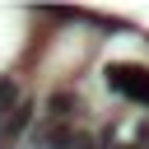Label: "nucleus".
Here are the masks:
<instances>
[{
  "label": "nucleus",
  "mask_w": 149,
  "mask_h": 149,
  "mask_svg": "<svg viewBox=\"0 0 149 149\" xmlns=\"http://www.w3.org/2000/svg\"><path fill=\"white\" fill-rule=\"evenodd\" d=\"M107 84H112L121 98L149 107V70H140V65H107Z\"/></svg>",
  "instance_id": "nucleus-1"
}]
</instances>
